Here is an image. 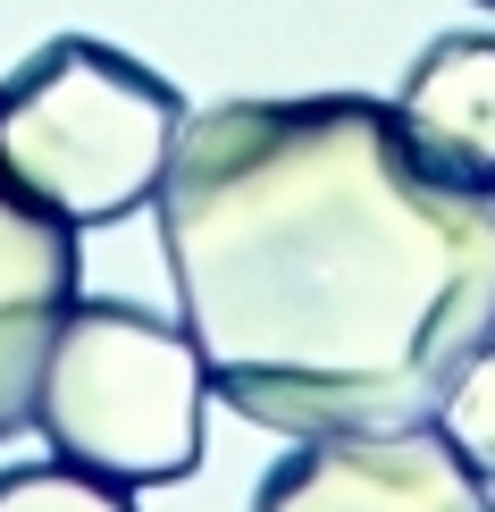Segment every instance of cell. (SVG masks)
Returning <instances> with one entry per match:
<instances>
[{
	"mask_svg": "<svg viewBox=\"0 0 495 512\" xmlns=\"http://www.w3.org/2000/svg\"><path fill=\"white\" fill-rule=\"evenodd\" d=\"M185 93L101 34H51L0 76V194L59 227H118L160 194Z\"/></svg>",
	"mask_w": 495,
	"mask_h": 512,
	"instance_id": "obj_2",
	"label": "cell"
},
{
	"mask_svg": "<svg viewBox=\"0 0 495 512\" xmlns=\"http://www.w3.org/2000/svg\"><path fill=\"white\" fill-rule=\"evenodd\" d=\"M252 512H495V487L445 445L437 420H412V429L303 437L269 462Z\"/></svg>",
	"mask_w": 495,
	"mask_h": 512,
	"instance_id": "obj_4",
	"label": "cell"
},
{
	"mask_svg": "<svg viewBox=\"0 0 495 512\" xmlns=\"http://www.w3.org/2000/svg\"><path fill=\"white\" fill-rule=\"evenodd\" d=\"M76 277H84L76 227L0 194V445L34 420V378H42L59 311L76 303Z\"/></svg>",
	"mask_w": 495,
	"mask_h": 512,
	"instance_id": "obj_5",
	"label": "cell"
},
{
	"mask_svg": "<svg viewBox=\"0 0 495 512\" xmlns=\"http://www.w3.org/2000/svg\"><path fill=\"white\" fill-rule=\"evenodd\" d=\"M0 512H135L126 487L76 471V462H9L0 471Z\"/></svg>",
	"mask_w": 495,
	"mask_h": 512,
	"instance_id": "obj_7",
	"label": "cell"
},
{
	"mask_svg": "<svg viewBox=\"0 0 495 512\" xmlns=\"http://www.w3.org/2000/svg\"><path fill=\"white\" fill-rule=\"evenodd\" d=\"M202 345L185 319L126 294H76L34 378V429L59 462L110 487H177L202 471Z\"/></svg>",
	"mask_w": 495,
	"mask_h": 512,
	"instance_id": "obj_3",
	"label": "cell"
},
{
	"mask_svg": "<svg viewBox=\"0 0 495 512\" xmlns=\"http://www.w3.org/2000/svg\"><path fill=\"white\" fill-rule=\"evenodd\" d=\"M395 118L437 168L495 185V34L487 26L428 34L395 84Z\"/></svg>",
	"mask_w": 495,
	"mask_h": 512,
	"instance_id": "obj_6",
	"label": "cell"
},
{
	"mask_svg": "<svg viewBox=\"0 0 495 512\" xmlns=\"http://www.w3.org/2000/svg\"><path fill=\"white\" fill-rule=\"evenodd\" d=\"M152 210L210 395L252 429H412L495 345V185L437 168L395 101H210Z\"/></svg>",
	"mask_w": 495,
	"mask_h": 512,
	"instance_id": "obj_1",
	"label": "cell"
},
{
	"mask_svg": "<svg viewBox=\"0 0 495 512\" xmlns=\"http://www.w3.org/2000/svg\"><path fill=\"white\" fill-rule=\"evenodd\" d=\"M479 9H495V0H479Z\"/></svg>",
	"mask_w": 495,
	"mask_h": 512,
	"instance_id": "obj_9",
	"label": "cell"
},
{
	"mask_svg": "<svg viewBox=\"0 0 495 512\" xmlns=\"http://www.w3.org/2000/svg\"><path fill=\"white\" fill-rule=\"evenodd\" d=\"M428 420H437V429H445V445H454L470 471H479V479L495 487V345H487L479 361H470L454 387H445V403H437Z\"/></svg>",
	"mask_w": 495,
	"mask_h": 512,
	"instance_id": "obj_8",
	"label": "cell"
}]
</instances>
